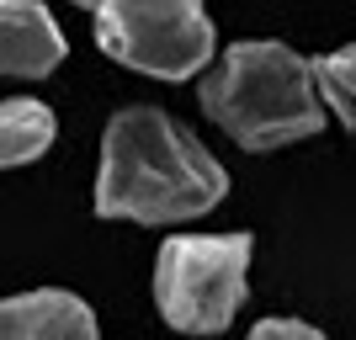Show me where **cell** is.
Listing matches in <instances>:
<instances>
[{
    "instance_id": "obj_1",
    "label": "cell",
    "mask_w": 356,
    "mask_h": 340,
    "mask_svg": "<svg viewBox=\"0 0 356 340\" xmlns=\"http://www.w3.org/2000/svg\"><path fill=\"white\" fill-rule=\"evenodd\" d=\"M229 176L160 106H128L106 122L96 213L134 223H176L223 202Z\"/></svg>"
},
{
    "instance_id": "obj_2",
    "label": "cell",
    "mask_w": 356,
    "mask_h": 340,
    "mask_svg": "<svg viewBox=\"0 0 356 340\" xmlns=\"http://www.w3.org/2000/svg\"><path fill=\"white\" fill-rule=\"evenodd\" d=\"M202 112L245 149L298 144L325 128L319 80L303 54L287 43H234L218 59V70L197 86Z\"/></svg>"
},
{
    "instance_id": "obj_3",
    "label": "cell",
    "mask_w": 356,
    "mask_h": 340,
    "mask_svg": "<svg viewBox=\"0 0 356 340\" xmlns=\"http://www.w3.org/2000/svg\"><path fill=\"white\" fill-rule=\"evenodd\" d=\"M250 234H181L165 239L154 266V298L165 325L186 335H218L245 303Z\"/></svg>"
},
{
    "instance_id": "obj_4",
    "label": "cell",
    "mask_w": 356,
    "mask_h": 340,
    "mask_svg": "<svg viewBox=\"0 0 356 340\" xmlns=\"http://www.w3.org/2000/svg\"><path fill=\"white\" fill-rule=\"evenodd\" d=\"M96 43L128 70L186 80L213 59V22L202 0H102Z\"/></svg>"
},
{
    "instance_id": "obj_5",
    "label": "cell",
    "mask_w": 356,
    "mask_h": 340,
    "mask_svg": "<svg viewBox=\"0 0 356 340\" xmlns=\"http://www.w3.org/2000/svg\"><path fill=\"white\" fill-rule=\"evenodd\" d=\"M64 59V38L38 0H0V74L43 80Z\"/></svg>"
},
{
    "instance_id": "obj_6",
    "label": "cell",
    "mask_w": 356,
    "mask_h": 340,
    "mask_svg": "<svg viewBox=\"0 0 356 340\" xmlns=\"http://www.w3.org/2000/svg\"><path fill=\"white\" fill-rule=\"evenodd\" d=\"M0 340H96V319L74 293L0 298Z\"/></svg>"
},
{
    "instance_id": "obj_7",
    "label": "cell",
    "mask_w": 356,
    "mask_h": 340,
    "mask_svg": "<svg viewBox=\"0 0 356 340\" xmlns=\"http://www.w3.org/2000/svg\"><path fill=\"white\" fill-rule=\"evenodd\" d=\"M54 144V112L43 102H0V170L27 165Z\"/></svg>"
},
{
    "instance_id": "obj_8",
    "label": "cell",
    "mask_w": 356,
    "mask_h": 340,
    "mask_svg": "<svg viewBox=\"0 0 356 340\" xmlns=\"http://www.w3.org/2000/svg\"><path fill=\"white\" fill-rule=\"evenodd\" d=\"M314 74H319L325 86H335L346 102L356 106V43L341 48V54H330V59H319V64H314Z\"/></svg>"
},
{
    "instance_id": "obj_9",
    "label": "cell",
    "mask_w": 356,
    "mask_h": 340,
    "mask_svg": "<svg viewBox=\"0 0 356 340\" xmlns=\"http://www.w3.org/2000/svg\"><path fill=\"white\" fill-rule=\"evenodd\" d=\"M250 340H325V335L314 325H303V319H261L250 330Z\"/></svg>"
},
{
    "instance_id": "obj_10",
    "label": "cell",
    "mask_w": 356,
    "mask_h": 340,
    "mask_svg": "<svg viewBox=\"0 0 356 340\" xmlns=\"http://www.w3.org/2000/svg\"><path fill=\"white\" fill-rule=\"evenodd\" d=\"M74 6H102V0H74Z\"/></svg>"
}]
</instances>
